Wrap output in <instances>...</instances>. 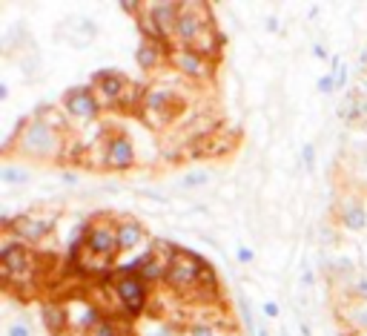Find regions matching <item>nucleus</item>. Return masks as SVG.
Masks as SVG:
<instances>
[{"mask_svg": "<svg viewBox=\"0 0 367 336\" xmlns=\"http://www.w3.org/2000/svg\"><path fill=\"white\" fill-rule=\"evenodd\" d=\"M57 144H60V139H57V132L52 129L49 121H32L29 129L23 132V139H21L23 153H29V156H35V158L55 156V153H57Z\"/></svg>", "mask_w": 367, "mask_h": 336, "instance_id": "1", "label": "nucleus"}, {"mask_svg": "<svg viewBox=\"0 0 367 336\" xmlns=\"http://www.w3.org/2000/svg\"><path fill=\"white\" fill-rule=\"evenodd\" d=\"M201 276H204V264H201L198 256H192V253H172L170 273H167V282L172 288H190Z\"/></svg>", "mask_w": 367, "mask_h": 336, "instance_id": "2", "label": "nucleus"}, {"mask_svg": "<svg viewBox=\"0 0 367 336\" xmlns=\"http://www.w3.org/2000/svg\"><path fill=\"white\" fill-rule=\"evenodd\" d=\"M118 296H121V302H124L126 310L138 313V310L143 308V302H146L143 279H141V276H132V273L124 276V279H118Z\"/></svg>", "mask_w": 367, "mask_h": 336, "instance_id": "3", "label": "nucleus"}, {"mask_svg": "<svg viewBox=\"0 0 367 336\" xmlns=\"http://www.w3.org/2000/svg\"><path fill=\"white\" fill-rule=\"evenodd\" d=\"M150 15H153V32L155 35L175 32V23H178V15H181V4H153Z\"/></svg>", "mask_w": 367, "mask_h": 336, "instance_id": "4", "label": "nucleus"}, {"mask_svg": "<svg viewBox=\"0 0 367 336\" xmlns=\"http://www.w3.org/2000/svg\"><path fill=\"white\" fill-rule=\"evenodd\" d=\"M66 322H69V327H75V330H89L92 333V327L98 325V313H95V308L92 305H81V302H72L69 308H66Z\"/></svg>", "mask_w": 367, "mask_h": 336, "instance_id": "5", "label": "nucleus"}, {"mask_svg": "<svg viewBox=\"0 0 367 336\" xmlns=\"http://www.w3.org/2000/svg\"><path fill=\"white\" fill-rule=\"evenodd\" d=\"M63 101H66V109L78 118H92L98 112V104H95L89 90H72V92H66Z\"/></svg>", "mask_w": 367, "mask_h": 336, "instance_id": "6", "label": "nucleus"}, {"mask_svg": "<svg viewBox=\"0 0 367 336\" xmlns=\"http://www.w3.org/2000/svg\"><path fill=\"white\" fill-rule=\"evenodd\" d=\"M132 161H135L132 144L126 139H112L106 147V164L115 170H126V167H132Z\"/></svg>", "mask_w": 367, "mask_h": 336, "instance_id": "7", "label": "nucleus"}, {"mask_svg": "<svg viewBox=\"0 0 367 336\" xmlns=\"http://www.w3.org/2000/svg\"><path fill=\"white\" fill-rule=\"evenodd\" d=\"M87 247L95 250L98 256H109L112 250H118V233H112L109 227H92L87 236Z\"/></svg>", "mask_w": 367, "mask_h": 336, "instance_id": "8", "label": "nucleus"}, {"mask_svg": "<svg viewBox=\"0 0 367 336\" xmlns=\"http://www.w3.org/2000/svg\"><path fill=\"white\" fill-rule=\"evenodd\" d=\"M201 32H204V23H201V18H198L195 12H190V9H181V15H178V23H175V35H178L184 43H190V46H192V40H195Z\"/></svg>", "mask_w": 367, "mask_h": 336, "instance_id": "9", "label": "nucleus"}, {"mask_svg": "<svg viewBox=\"0 0 367 336\" xmlns=\"http://www.w3.org/2000/svg\"><path fill=\"white\" fill-rule=\"evenodd\" d=\"M26 267H29V253L21 244H9L4 250V276L12 282L15 271H26Z\"/></svg>", "mask_w": 367, "mask_h": 336, "instance_id": "10", "label": "nucleus"}, {"mask_svg": "<svg viewBox=\"0 0 367 336\" xmlns=\"http://www.w3.org/2000/svg\"><path fill=\"white\" fill-rule=\"evenodd\" d=\"M341 210H344V213H341V219H344V224H347L350 230H361V227L367 224V210H364L361 205H356V201L344 205Z\"/></svg>", "mask_w": 367, "mask_h": 336, "instance_id": "11", "label": "nucleus"}, {"mask_svg": "<svg viewBox=\"0 0 367 336\" xmlns=\"http://www.w3.org/2000/svg\"><path fill=\"white\" fill-rule=\"evenodd\" d=\"M175 63L181 66V70H184L187 75H204V63H201V55H195L192 49H187V52H178V55H175Z\"/></svg>", "mask_w": 367, "mask_h": 336, "instance_id": "12", "label": "nucleus"}, {"mask_svg": "<svg viewBox=\"0 0 367 336\" xmlns=\"http://www.w3.org/2000/svg\"><path fill=\"white\" fill-rule=\"evenodd\" d=\"M121 75L118 72H101L98 75V87H101V92H104V98L106 101H115L118 95H121Z\"/></svg>", "mask_w": 367, "mask_h": 336, "instance_id": "13", "label": "nucleus"}, {"mask_svg": "<svg viewBox=\"0 0 367 336\" xmlns=\"http://www.w3.org/2000/svg\"><path fill=\"white\" fill-rule=\"evenodd\" d=\"M15 230L26 239H43L46 230H49V222H32V219H18L15 222Z\"/></svg>", "mask_w": 367, "mask_h": 336, "instance_id": "14", "label": "nucleus"}, {"mask_svg": "<svg viewBox=\"0 0 367 336\" xmlns=\"http://www.w3.org/2000/svg\"><path fill=\"white\" fill-rule=\"evenodd\" d=\"M138 242H141V227H138L135 222H124V224L118 227V244H121V250L135 247Z\"/></svg>", "mask_w": 367, "mask_h": 336, "instance_id": "15", "label": "nucleus"}, {"mask_svg": "<svg viewBox=\"0 0 367 336\" xmlns=\"http://www.w3.org/2000/svg\"><path fill=\"white\" fill-rule=\"evenodd\" d=\"M158 58H161L158 43H153V40H143V43H141V49H138V63L143 66V70H150V66H153Z\"/></svg>", "mask_w": 367, "mask_h": 336, "instance_id": "16", "label": "nucleus"}, {"mask_svg": "<svg viewBox=\"0 0 367 336\" xmlns=\"http://www.w3.org/2000/svg\"><path fill=\"white\" fill-rule=\"evenodd\" d=\"M29 175L23 173V170H18V167H4L0 170V181H6V184H23Z\"/></svg>", "mask_w": 367, "mask_h": 336, "instance_id": "17", "label": "nucleus"}, {"mask_svg": "<svg viewBox=\"0 0 367 336\" xmlns=\"http://www.w3.org/2000/svg\"><path fill=\"white\" fill-rule=\"evenodd\" d=\"M6 336H32V330H29L26 322H15V325L6 327Z\"/></svg>", "mask_w": 367, "mask_h": 336, "instance_id": "18", "label": "nucleus"}, {"mask_svg": "<svg viewBox=\"0 0 367 336\" xmlns=\"http://www.w3.org/2000/svg\"><path fill=\"white\" fill-rule=\"evenodd\" d=\"M207 173H190V175H184V187H195V184H207Z\"/></svg>", "mask_w": 367, "mask_h": 336, "instance_id": "19", "label": "nucleus"}, {"mask_svg": "<svg viewBox=\"0 0 367 336\" xmlns=\"http://www.w3.org/2000/svg\"><path fill=\"white\" fill-rule=\"evenodd\" d=\"M353 322H356L358 327H367V305H361V308L353 313Z\"/></svg>", "mask_w": 367, "mask_h": 336, "instance_id": "20", "label": "nucleus"}, {"mask_svg": "<svg viewBox=\"0 0 367 336\" xmlns=\"http://www.w3.org/2000/svg\"><path fill=\"white\" fill-rule=\"evenodd\" d=\"M192 336H218V333H215L209 325H195V327H192Z\"/></svg>", "mask_w": 367, "mask_h": 336, "instance_id": "21", "label": "nucleus"}, {"mask_svg": "<svg viewBox=\"0 0 367 336\" xmlns=\"http://www.w3.org/2000/svg\"><path fill=\"white\" fill-rule=\"evenodd\" d=\"M333 87H336L333 78H322V81H319V90H322V92H333Z\"/></svg>", "mask_w": 367, "mask_h": 336, "instance_id": "22", "label": "nucleus"}, {"mask_svg": "<svg viewBox=\"0 0 367 336\" xmlns=\"http://www.w3.org/2000/svg\"><path fill=\"white\" fill-rule=\"evenodd\" d=\"M356 291H358V296L367 299V279H358V282H356Z\"/></svg>", "mask_w": 367, "mask_h": 336, "instance_id": "23", "label": "nucleus"}, {"mask_svg": "<svg viewBox=\"0 0 367 336\" xmlns=\"http://www.w3.org/2000/svg\"><path fill=\"white\" fill-rule=\"evenodd\" d=\"M264 313H267V316H275V313H278V305H275V302H267V305H264Z\"/></svg>", "mask_w": 367, "mask_h": 336, "instance_id": "24", "label": "nucleus"}, {"mask_svg": "<svg viewBox=\"0 0 367 336\" xmlns=\"http://www.w3.org/2000/svg\"><path fill=\"white\" fill-rule=\"evenodd\" d=\"M239 259H241V261H253V253H250L247 247H241V250H239Z\"/></svg>", "mask_w": 367, "mask_h": 336, "instance_id": "25", "label": "nucleus"}, {"mask_svg": "<svg viewBox=\"0 0 367 336\" xmlns=\"http://www.w3.org/2000/svg\"><path fill=\"white\" fill-rule=\"evenodd\" d=\"M313 55H316V58H327V52H324V46H313Z\"/></svg>", "mask_w": 367, "mask_h": 336, "instance_id": "26", "label": "nucleus"}, {"mask_svg": "<svg viewBox=\"0 0 367 336\" xmlns=\"http://www.w3.org/2000/svg\"><path fill=\"white\" fill-rule=\"evenodd\" d=\"M305 161L313 164V147H305Z\"/></svg>", "mask_w": 367, "mask_h": 336, "instance_id": "27", "label": "nucleus"}, {"mask_svg": "<svg viewBox=\"0 0 367 336\" xmlns=\"http://www.w3.org/2000/svg\"><path fill=\"white\" fill-rule=\"evenodd\" d=\"M153 336H172V330H167V327H161V330H155Z\"/></svg>", "mask_w": 367, "mask_h": 336, "instance_id": "28", "label": "nucleus"}, {"mask_svg": "<svg viewBox=\"0 0 367 336\" xmlns=\"http://www.w3.org/2000/svg\"><path fill=\"white\" fill-rule=\"evenodd\" d=\"M258 336H270V333H267V330H264V327H258Z\"/></svg>", "mask_w": 367, "mask_h": 336, "instance_id": "29", "label": "nucleus"}]
</instances>
